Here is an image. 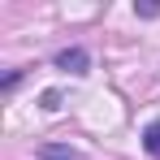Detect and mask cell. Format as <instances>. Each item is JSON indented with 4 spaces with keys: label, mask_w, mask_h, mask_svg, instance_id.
<instances>
[{
    "label": "cell",
    "mask_w": 160,
    "mask_h": 160,
    "mask_svg": "<svg viewBox=\"0 0 160 160\" xmlns=\"http://www.w3.org/2000/svg\"><path fill=\"white\" fill-rule=\"evenodd\" d=\"M56 69H65V74H87V69H91V56L82 52V48H65V52H56Z\"/></svg>",
    "instance_id": "6da1fadb"
},
{
    "label": "cell",
    "mask_w": 160,
    "mask_h": 160,
    "mask_svg": "<svg viewBox=\"0 0 160 160\" xmlns=\"http://www.w3.org/2000/svg\"><path fill=\"white\" fill-rule=\"evenodd\" d=\"M39 160H78V152L69 143H43L39 147Z\"/></svg>",
    "instance_id": "7a4b0ae2"
},
{
    "label": "cell",
    "mask_w": 160,
    "mask_h": 160,
    "mask_svg": "<svg viewBox=\"0 0 160 160\" xmlns=\"http://www.w3.org/2000/svg\"><path fill=\"white\" fill-rule=\"evenodd\" d=\"M143 147H147V156L160 160V121H152V126L143 130Z\"/></svg>",
    "instance_id": "3957f363"
},
{
    "label": "cell",
    "mask_w": 160,
    "mask_h": 160,
    "mask_svg": "<svg viewBox=\"0 0 160 160\" xmlns=\"http://www.w3.org/2000/svg\"><path fill=\"white\" fill-rule=\"evenodd\" d=\"M134 13H138V18H156L160 4H134Z\"/></svg>",
    "instance_id": "277c9868"
},
{
    "label": "cell",
    "mask_w": 160,
    "mask_h": 160,
    "mask_svg": "<svg viewBox=\"0 0 160 160\" xmlns=\"http://www.w3.org/2000/svg\"><path fill=\"white\" fill-rule=\"evenodd\" d=\"M43 108H61V95L56 91H43Z\"/></svg>",
    "instance_id": "5b68a950"
}]
</instances>
